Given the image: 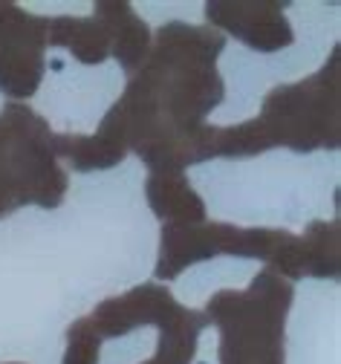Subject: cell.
<instances>
[{
    "label": "cell",
    "instance_id": "obj_1",
    "mask_svg": "<svg viewBox=\"0 0 341 364\" xmlns=\"http://www.w3.org/2000/svg\"><path fill=\"white\" fill-rule=\"evenodd\" d=\"M237 229L231 225H165L162 257L157 263L159 278H177L188 263L206 260L217 252H237Z\"/></svg>",
    "mask_w": 341,
    "mask_h": 364
},
{
    "label": "cell",
    "instance_id": "obj_6",
    "mask_svg": "<svg viewBox=\"0 0 341 364\" xmlns=\"http://www.w3.org/2000/svg\"><path fill=\"white\" fill-rule=\"evenodd\" d=\"M46 43H64L73 50V55L84 64H99L107 58V32L95 21H73V18H56L46 26Z\"/></svg>",
    "mask_w": 341,
    "mask_h": 364
},
{
    "label": "cell",
    "instance_id": "obj_11",
    "mask_svg": "<svg viewBox=\"0 0 341 364\" xmlns=\"http://www.w3.org/2000/svg\"><path fill=\"white\" fill-rule=\"evenodd\" d=\"M99 347L102 338L90 324V318H81L70 327V347L64 355V364H99Z\"/></svg>",
    "mask_w": 341,
    "mask_h": 364
},
{
    "label": "cell",
    "instance_id": "obj_9",
    "mask_svg": "<svg viewBox=\"0 0 341 364\" xmlns=\"http://www.w3.org/2000/svg\"><path fill=\"white\" fill-rule=\"evenodd\" d=\"M304 243V266L310 275L335 278L338 275V229L332 223H313Z\"/></svg>",
    "mask_w": 341,
    "mask_h": 364
},
{
    "label": "cell",
    "instance_id": "obj_12",
    "mask_svg": "<svg viewBox=\"0 0 341 364\" xmlns=\"http://www.w3.org/2000/svg\"><path fill=\"white\" fill-rule=\"evenodd\" d=\"M148 364H177V361H171V358H165V355H157V358H151Z\"/></svg>",
    "mask_w": 341,
    "mask_h": 364
},
{
    "label": "cell",
    "instance_id": "obj_7",
    "mask_svg": "<svg viewBox=\"0 0 341 364\" xmlns=\"http://www.w3.org/2000/svg\"><path fill=\"white\" fill-rule=\"evenodd\" d=\"M43 75L41 50L32 47H4L0 50V90L12 99H26L35 93Z\"/></svg>",
    "mask_w": 341,
    "mask_h": 364
},
{
    "label": "cell",
    "instance_id": "obj_10",
    "mask_svg": "<svg viewBox=\"0 0 341 364\" xmlns=\"http://www.w3.org/2000/svg\"><path fill=\"white\" fill-rule=\"evenodd\" d=\"M272 145H275V139L261 119L243 122L229 130H217V154H226V156H249V154H261Z\"/></svg>",
    "mask_w": 341,
    "mask_h": 364
},
{
    "label": "cell",
    "instance_id": "obj_3",
    "mask_svg": "<svg viewBox=\"0 0 341 364\" xmlns=\"http://www.w3.org/2000/svg\"><path fill=\"white\" fill-rule=\"evenodd\" d=\"M206 12L252 50L272 53L292 41V29L275 4H211Z\"/></svg>",
    "mask_w": 341,
    "mask_h": 364
},
{
    "label": "cell",
    "instance_id": "obj_5",
    "mask_svg": "<svg viewBox=\"0 0 341 364\" xmlns=\"http://www.w3.org/2000/svg\"><path fill=\"white\" fill-rule=\"evenodd\" d=\"M151 208L171 220V225H191L203 220V200L191 191V186L177 173H157L148 182Z\"/></svg>",
    "mask_w": 341,
    "mask_h": 364
},
{
    "label": "cell",
    "instance_id": "obj_4",
    "mask_svg": "<svg viewBox=\"0 0 341 364\" xmlns=\"http://www.w3.org/2000/svg\"><path fill=\"white\" fill-rule=\"evenodd\" d=\"M95 12L102 15V29L107 32V38H113V53L122 61V67H139L145 50H148V26L133 15L127 4H102Z\"/></svg>",
    "mask_w": 341,
    "mask_h": 364
},
{
    "label": "cell",
    "instance_id": "obj_8",
    "mask_svg": "<svg viewBox=\"0 0 341 364\" xmlns=\"http://www.w3.org/2000/svg\"><path fill=\"white\" fill-rule=\"evenodd\" d=\"M56 154L67 156L78 171H93V168H110L122 162L125 145H119L116 139H107L102 133H95L93 139H64V136H56Z\"/></svg>",
    "mask_w": 341,
    "mask_h": 364
},
{
    "label": "cell",
    "instance_id": "obj_2",
    "mask_svg": "<svg viewBox=\"0 0 341 364\" xmlns=\"http://www.w3.org/2000/svg\"><path fill=\"white\" fill-rule=\"evenodd\" d=\"M177 301L171 298L168 289L162 287H139L122 298L105 301L95 315L90 318V324L95 327V333L102 336H125L139 324H165L168 318L177 312Z\"/></svg>",
    "mask_w": 341,
    "mask_h": 364
}]
</instances>
